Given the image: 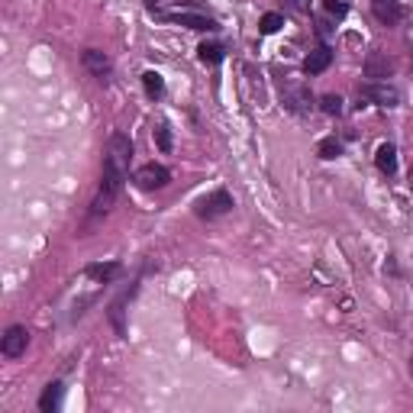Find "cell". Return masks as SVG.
I'll use <instances>...</instances> for the list:
<instances>
[{"label":"cell","mask_w":413,"mask_h":413,"mask_svg":"<svg viewBox=\"0 0 413 413\" xmlns=\"http://www.w3.org/2000/svg\"><path fill=\"white\" fill-rule=\"evenodd\" d=\"M165 20L181 23V26H188V29H203V33H213V29H217V23H213L210 16L188 13V10H178V13H165Z\"/></svg>","instance_id":"ba28073f"},{"label":"cell","mask_w":413,"mask_h":413,"mask_svg":"<svg viewBox=\"0 0 413 413\" xmlns=\"http://www.w3.org/2000/svg\"><path fill=\"white\" fill-rule=\"evenodd\" d=\"M410 375H413V358H410Z\"/></svg>","instance_id":"cb8c5ba5"},{"label":"cell","mask_w":413,"mask_h":413,"mask_svg":"<svg viewBox=\"0 0 413 413\" xmlns=\"http://www.w3.org/2000/svg\"><path fill=\"white\" fill-rule=\"evenodd\" d=\"M317 152H319V159H327V162L329 159H339V155H342V142L336 136H327L323 142H319Z\"/></svg>","instance_id":"e0dca14e"},{"label":"cell","mask_w":413,"mask_h":413,"mask_svg":"<svg viewBox=\"0 0 413 413\" xmlns=\"http://www.w3.org/2000/svg\"><path fill=\"white\" fill-rule=\"evenodd\" d=\"M120 271V261H107V265H87V278H94V281H110V278Z\"/></svg>","instance_id":"2e32d148"},{"label":"cell","mask_w":413,"mask_h":413,"mask_svg":"<svg viewBox=\"0 0 413 413\" xmlns=\"http://www.w3.org/2000/svg\"><path fill=\"white\" fill-rule=\"evenodd\" d=\"M281 103L290 110V113H298V116H307L313 113V94H310V87L304 84L300 78H281Z\"/></svg>","instance_id":"7a4b0ae2"},{"label":"cell","mask_w":413,"mask_h":413,"mask_svg":"<svg viewBox=\"0 0 413 413\" xmlns=\"http://www.w3.org/2000/svg\"><path fill=\"white\" fill-rule=\"evenodd\" d=\"M130 162H132V139L126 132H113L107 139V152H103V174H101V188L91 203V213L101 217L116 203L120 191H123L126 178H130Z\"/></svg>","instance_id":"6da1fadb"},{"label":"cell","mask_w":413,"mask_h":413,"mask_svg":"<svg viewBox=\"0 0 413 413\" xmlns=\"http://www.w3.org/2000/svg\"><path fill=\"white\" fill-rule=\"evenodd\" d=\"M145 4H159V0H145Z\"/></svg>","instance_id":"603a6c76"},{"label":"cell","mask_w":413,"mask_h":413,"mask_svg":"<svg viewBox=\"0 0 413 413\" xmlns=\"http://www.w3.org/2000/svg\"><path fill=\"white\" fill-rule=\"evenodd\" d=\"M26 346H29L26 327H10L7 333H4V342H0V349H4L7 358H20L23 352H26Z\"/></svg>","instance_id":"8992f818"},{"label":"cell","mask_w":413,"mask_h":413,"mask_svg":"<svg viewBox=\"0 0 413 413\" xmlns=\"http://www.w3.org/2000/svg\"><path fill=\"white\" fill-rule=\"evenodd\" d=\"M410 191H413V168H410Z\"/></svg>","instance_id":"7402d4cb"},{"label":"cell","mask_w":413,"mask_h":413,"mask_svg":"<svg viewBox=\"0 0 413 413\" xmlns=\"http://www.w3.org/2000/svg\"><path fill=\"white\" fill-rule=\"evenodd\" d=\"M132 181H136L142 191H159V188H165V184L171 181V171H168L165 165H155V162H149V165L139 168Z\"/></svg>","instance_id":"277c9868"},{"label":"cell","mask_w":413,"mask_h":413,"mask_svg":"<svg viewBox=\"0 0 413 413\" xmlns=\"http://www.w3.org/2000/svg\"><path fill=\"white\" fill-rule=\"evenodd\" d=\"M375 165L385 174H394L397 171V149H394L391 142H381L378 145V152H375Z\"/></svg>","instance_id":"7c38bea8"},{"label":"cell","mask_w":413,"mask_h":413,"mask_svg":"<svg viewBox=\"0 0 413 413\" xmlns=\"http://www.w3.org/2000/svg\"><path fill=\"white\" fill-rule=\"evenodd\" d=\"M323 7H327V13H333L336 20H342V16L349 13L346 4H339V0H323Z\"/></svg>","instance_id":"44dd1931"},{"label":"cell","mask_w":413,"mask_h":413,"mask_svg":"<svg viewBox=\"0 0 413 413\" xmlns=\"http://www.w3.org/2000/svg\"><path fill=\"white\" fill-rule=\"evenodd\" d=\"M358 97L368 103H378V107H397L400 103L397 87H391V84H362L358 87Z\"/></svg>","instance_id":"5b68a950"},{"label":"cell","mask_w":413,"mask_h":413,"mask_svg":"<svg viewBox=\"0 0 413 413\" xmlns=\"http://www.w3.org/2000/svg\"><path fill=\"white\" fill-rule=\"evenodd\" d=\"M155 145H159L162 152H171V130H168V123L155 126Z\"/></svg>","instance_id":"ffe728a7"},{"label":"cell","mask_w":413,"mask_h":413,"mask_svg":"<svg viewBox=\"0 0 413 413\" xmlns=\"http://www.w3.org/2000/svg\"><path fill=\"white\" fill-rule=\"evenodd\" d=\"M281 26H284V16L281 13H265V16H261V23H259L261 36H271V33H278Z\"/></svg>","instance_id":"ac0fdd59"},{"label":"cell","mask_w":413,"mask_h":413,"mask_svg":"<svg viewBox=\"0 0 413 413\" xmlns=\"http://www.w3.org/2000/svg\"><path fill=\"white\" fill-rule=\"evenodd\" d=\"M232 207H236V200H232L230 191L217 188V191H210L207 197H200V200L194 203V213L200 220H220V217H226V213H232Z\"/></svg>","instance_id":"3957f363"},{"label":"cell","mask_w":413,"mask_h":413,"mask_svg":"<svg viewBox=\"0 0 413 413\" xmlns=\"http://www.w3.org/2000/svg\"><path fill=\"white\" fill-rule=\"evenodd\" d=\"M394 72V62L385 55V52H368V58H365V74L368 78H391Z\"/></svg>","instance_id":"9c48e42d"},{"label":"cell","mask_w":413,"mask_h":413,"mask_svg":"<svg viewBox=\"0 0 413 413\" xmlns=\"http://www.w3.org/2000/svg\"><path fill=\"white\" fill-rule=\"evenodd\" d=\"M62 394H65V385H62V381H52V385L43 391V397H39V410H43V413L58 410V404H62Z\"/></svg>","instance_id":"4fadbf2b"},{"label":"cell","mask_w":413,"mask_h":413,"mask_svg":"<svg viewBox=\"0 0 413 413\" xmlns=\"http://www.w3.org/2000/svg\"><path fill=\"white\" fill-rule=\"evenodd\" d=\"M319 107L327 110L329 116H339L342 113V97L339 94H323L319 97Z\"/></svg>","instance_id":"d6986e66"},{"label":"cell","mask_w":413,"mask_h":413,"mask_svg":"<svg viewBox=\"0 0 413 413\" xmlns=\"http://www.w3.org/2000/svg\"><path fill=\"white\" fill-rule=\"evenodd\" d=\"M371 13L378 16V23H385V26H397L404 20L400 0H371Z\"/></svg>","instance_id":"52a82bcc"},{"label":"cell","mask_w":413,"mask_h":413,"mask_svg":"<svg viewBox=\"0 0 413 413\" xmlns=\"http://www.w3.org/2000/svg\"><path fill=\"white\" fill-rule=\"evenodd\" d=\"M81 65H84L91 74H97L101 81H107V74H110V58L103 55L101 49H87L84 55H81Z\"/></svg>","instance_id":"30bf717a"},{"label":"cell","mask_w":413,"mask_h":413,"mask_svg":"<svg viewBox=\"0 0 413 413\" xmlns=\"http://www.w3.org/2000/svg\"><path fill=\"white\" fill-rule=\"evenodd\" d=\"M142 87H145V94L152 97V101H159V97L165 94V81H162L159 72H145L142 74Z\"/></svg>","instance_id":"9a60e30c"},{"label":"cell","mask_w":413,"mask_h":413,"mask_svg":"<svg viewBox=\"0 0 413 413\" xmlns=\"http://www.w3.org/2000/svg\"><path fill=\"white\" fill-rule=\"evenodd\" d=\"M329 62H333V49H327V45H319V49H313L310 55H307L304 62V72L307 74H323L329 68Z\"/></svg>","instance_id":"8fae6325"},{"label":"cell","mask_w":413,"mask_h":413,"mask_svg":"<svg viewBox=\"0 0 413 413\" xmlns=\"http://www.w3.org/2000/svg\"><path fill=\"white\" fill-rule=\"evenodd\" d=\"M223 45H217V43H203L200 49H197V58H200L203 65H220L223 62Z\"/></svg>","instance_id":"5bb4252c"}]
</instances>
